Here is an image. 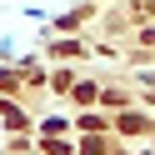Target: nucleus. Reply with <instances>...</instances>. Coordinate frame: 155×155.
Segmentation results:
<instances>
[{"mask_svg": "<svg viewBox=\"0 0 155 155\" xmlns=\"http://www.w3.org/2000/svg\"><path fill=\"white\" fill-rule=\"evenodd\" d=\"M80 155H105V145H100V140H90V145H85Z\"/></svg>", "mask_w": 155, "mask_h": 155, "instance_id": "obj_1", "label": "nucleus"}]
</instances>
